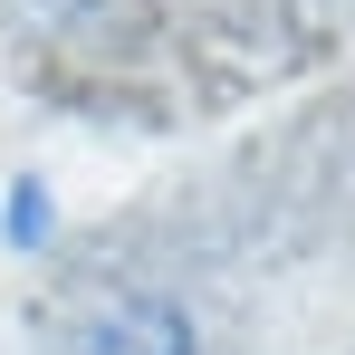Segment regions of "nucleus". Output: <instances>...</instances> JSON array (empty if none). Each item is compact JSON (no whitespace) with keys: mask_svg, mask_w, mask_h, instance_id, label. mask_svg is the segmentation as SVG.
Wrapping results in <instances>:
<instances>
[{"mask_svg":"<svg viewBox=\"0 0 355 355\" xmlns=\"http://www.w3.org/2000/svg\"><path fill=\"white\" fill-rule=\"evenodd\" d=\"M77 355H192V327L164 297H106L77 327Z\"/></svg>","mask_w":355,"mask_h":355,"instance_id":"1","label":"nucleus"}]
</instances>
